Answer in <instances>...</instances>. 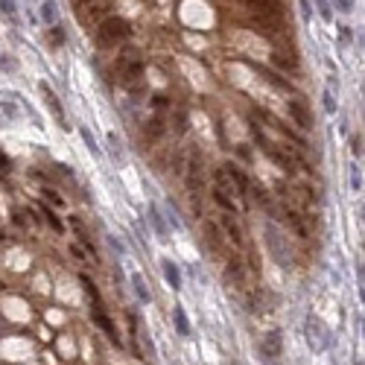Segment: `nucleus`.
<instances>
[{
    "mask_svg": "<svg viewBox=\"0 0 365 365\" xmlns=\"http://www.w3.org/2000/svg\"><path fill=\"white\" fill-rule=\"evenodd\" d=\"M0 111L9 117V120H15V117H18V102H15V97H0Z\"/></svg>",
    "mask_w": 365,
    "mask_h": 365,
    "instance_id": "aec40b11",
    "label": "nucleus"
},
{
    "mask_svg": "<svg viewBox=\"0 0 365 365\" xmlns=\"http://www.w3.org/2000/svg\"><path fill=\"white\" fill-rule=\"evenodd\" d=\"M70 251H73V257H76V260H79V263H82V260H85V251L79 249V246H70Z\"/></svg>",
    "mask_w": 365,
    "mask_h": 365,
    "instance_id": "e433bc0d",
    "label": "nucleus"
},
{
    "mask_svg": "<svg viewBox=\"0 0 365 365\" xmlns=\"http://www.w3.org/2000/svg\"><path fill=\"white\" fill-rule=\"evenodd\" d=\"M222 225H225V231H228V240H231L234 246H240L243 249V231H240V225H237V219L231 214L222 216Z\"/></svg>",
    "mask_w": 365,
    "mask_h": 365,
    "instance_id": "ddd939ff",
    "label": "nucleus"
},
{
    "mask_svg": "<svg viewBox=\"0 0 365 365\" xmlns=\"http://www.w3.org/2000/svg\"><path fill=\"white\" fill-rule=\"evenodd\" d=\"M132 35V24L126 21V18H105L100 24V35H97V44L100 47H111V44H117V41H126Z\"/></svg>",
    "mask_w": 365,
    "mask_h": 365,
    "instance_id": "f257e3e1",
    "label": "nucleus"
},
{
    "mask_svg": "<svg viewBox=\"0 0 365 365\" xmlns=\"http://www.w3.org/2000/svg\"><path fill=\"white\" fill-rule=\"evenodd\" d=\"M260 350H263L266 359H275V356H281V350H283V336H281V330H269V333H266Z\"/></svg>",
    "mask_w": 365,
    "mask_h": 365,
    "instance_id": "1a4fd4ad",
    "label": "nucleus"
},
{
    "mask_svg": "<svg viewBox=\"0 0 365 365\" xmlns=\"http://www.w3.org/2000/svg\"><path fill=\"white\" fill-rule=\"evenodd\" d=\"M50 41H53V44H65V33H62V27H53V30H50Z\"/></svg>",
    "mask_w": 365,
    "mask_h": 365,
    "instance_id": "7c9ffc66",
    "label": "nucleus"
},
{
    "mask_svg": "<svg viewBox=\"0 0 365 365\" xmlns=\"http://www.w3.org/2000/svg\"><path fill=\"white\" fill-rule=\"evenodd\" d=\"M41 214L47 216V225H50V228H53L56 234H62V231H65V222H62V219L56 216V211H53V208H47V205H41Z\"/></svg>",
    "mask_w": 365,
    "mask_h": 365,
    "instance_id": "a211bd4d",
    "label": "nucleus"
},
{
    "mask_svg": "<svg viewBox=\"0 0 365 365\" xmlns=\"http://www.w3.org/2000/svg\"><path fill=\"white\" fill-rule=\"evenodd\" d=\"M350 190L359 193L362 190V175H359V166H350Z\"/></svg>",
    "mask_w": 365,
    "mask_h": 365,
    "instance_id": "a878e982",
    "label": "nucleus"
},
{
    "mask_svg": "<svg viewBox=\"0 0 365 365\" xmlns=\"http://www.w3.org/2000/svg\"><path fill=\"white\" fill-rule=\"evenodd\" d=\"M222 172H225V175H228V181L234 184L237 199H246V193H249V178H246V172H243L237 164H225V166H222Z\"/></svg>",
    "mask_w": 365,
    "mask_h": 365,
    "instance_id": "0eeeda50",
    "label": "nucleus"
},
{
    "mask_svg": "<svg viewBox=\"0 0 365 365\" xmlns=\"http://www.w3.org/2000/svg\"><path fill=\"white\" fill-rule=\"evenodd\" d=\"M0 67H3V70H9V73H15V70H18V59H12V56H3V53H0Z\"/></svg>",
    "mask_w": 365,
    "mask_h": 365,
    "instance_id": "cd10ccee",
    "label": "nucleus"
},
{
    "mask_svg": "<svg viewBox=\"0 0 365 365\" xmlns=\"http://www.w3.org/2000/svg\"><path fill=\"white\" fill-rule=\"evenodd\" d=\"M172 321H175V330L181 333V336H190V321H187L184 307H175V310H172Z\"/></svg>",
    "mask_w": 365,
    "mask_h": 365,
    "instance_id": "f3484780",
    "label": "nucleus"
},
{
    "mask_svg": "<svg viewBox=\"0 0 365 365\" xmlns=\"http://www.w3.org/2000/svg\"><path fill=\"white\" fill-rule=\"evenodd\" d=\"M82 283H85V289H88V295L94 298V307L100 304V292H97V286H94V281L88 278V275H82Z\"/></svg>",
    "mask_w": 365,
    "mask_h": 365,
    "instance_id": "bb28decb",
    "label": "nucleus"
},
{
    "mask_svg": "<svg viewBox=\"0 0 365 365\" xmlns=\"http://www.w3.org/2000/svg\"><path fill=\"white\" fill-rule=\"evenodd\" d=\"M44 196H47V202H53V205H56V208H62V205H65V199H62V196H59V193H56V190H50V187H47V190H44Z\"/></svg>",
    "mask_w": 365,
    "mask_h": 365,
    "instance_id": "c756f323",
    "label": "nucleus"
},
{
    "mask_svg": "<svg viewBox=\"0 0 365 365\" xmlns=\"http://www.w3.org/2000/svg\"><path fill=\"white\" fill-rule=\"evenodd\" d=\"M0 166H3V169H6V166H9V158H6V155H3V152H0Z\"/></svg>",
    "mask_w": 365,
    "mask_h": 365,
    "instance_id": "58836bf2",
    "label": "nucleus"
},
{
    "mask_svg": "<svg viewBox=\"0 0 365 365\" xmlns=\"http://www.w3.org/2000/svg\"><path fill=\"white\" fill-rule=\"evenodd\" d=\"M350 149H353V155L359 158V155H362V137H353V140H350Z\"/></svg>",
    "mask_w": 365,
    "mask_h": 365,
    "instance_id": "2f4dec72",
    "label": "nucleus"
},
{
    "mask_svg": "<svg viewBox=\"0 0 365 365\" xmlns=\"http://www.w3.org/2000/svg\"><path fill=\"white\" fill-rule=\"evenodd\" d=\"M225 281L231 283V286H243V281H246V269H243V263L237 257H231L228 266H225Z\"/></svg>",
    "mask_w": 365,
    "mask_h": 365,
    "instance_id": "9b49d317",
    "label": "nucleus"
},
{
    "mask_svg": "<svg viewBox=\"0 0 365 365\" xmlns=\"http://www.w3.org/2000/svg\"><path fill=\"white\" fill-rule=\"evenodd\" d=\"M205 234H208V243H211V249H222V237H219V228H216V222H205Z\"/></svg>",
    "mask_w": 365,
    "mask_h": 365,
    "instance_id": "6ab92c4d",
    "label": "nucleus"
},
{
    "mask_svg": "<svg viewBox=\"0 0 365 365\" xmlns=\"http://www.w3.org/2000/svg\"><path fill=\"white\" fill-rule=\"evenodd\" d=\"M272 59H275V62H278L281 67H286V70H295V67H298V62H295V56H283V53H275Z\"/></svg>",
    "mask_w": 365,
    "mask_h": 365,
    "instance_id": "b1692460",
    "label": "nucleus"
},
{
    "mask_svg": "<svg viewBox=\"0 0 365 365\" xmlns=\"http://www.w3.org/2000/svg\"><path fill=\"white\" fill-rule=\"evenodd\" d=\"M164 132H166V126H164L161 117H152L149 123H143V137H146V140H158Z\"/></svg>",
    "mask_w": 365,
    "mask_h": 365,
    "instance_id": "2eb2a0df",
    "label": "nucleus"
},
{
    "mask_svg": "<svg viewBox=\"0 0 365 365\" xmlns=\"http://www.w3.org/2000/svg\"><path fill=\"white\" fill-rule=\"evenodd\" d=\"M286 216H289V225L295 228V234H298V237H307V225L301 222V216L295 214V211H286Z\"/></svg>",
    "mask_w": 365,
    "mask_h": 365,
    "instance_id": "4be33fe9",
    "label": "nucleus"
},
{
    "mask_svg": "<svg viewBox=\"0 0 365 365\" xmlns=\"http://www.w3.org/2000/svg\"><path fill=\"white\" fill-rule=\"evenodd\" d=\"M132 286H134V295H137V301L149 304L152 295H149V289H146V283H143V275H137V272H134V275H132Z\"/></svg>",
    "mask_w": 365,
    "mask_h": 365,
    "instance_id": "dca6fc26",
    "label": "nucleus"
},
{
    "mask_svg": "<svg viewBox=\"0 0 365 365\" xmlns=\"http://www.w3.org/2000/svg\"><path fill=\"white\" fill-rule=\"evenodd\" d=\"M149 222H152V228H155V234L161 237L166 243V237H169V231H166V225H164V216H161V211H158V205H149Z\"/></svg>",
    "mask_w": 365,
    "mask_h": 365,
    "instance_id": "4468645a",
    "label": "nucleus"
},
{
    "mask_svg": "<svg viewBox=\"0 0 365 365\" xmlns=\"http://www.w3.org/2000/svg\"><path fill=\"white\" fill-rule=\"evenodd\" d=\"M318 12H321V18H327V21H330V3H318Z\"/></svg>",
    "mask_w": 365,
    "mask_h": 365,
    "instance_id": "72a5a7b5",
    "label": "nucleus"
},
{
    "mask_svg": "<svg viewBox=\"0 0 365 365\" xmlns=\"http://www.w3.org/2000/svg\"><path fill=\"white\" fill-rule=\"evenodd\" d=\"M41 18H44V24L56 27V3H41Z\"/></svg>",
    "mask_w": 365,
    "mask_h": 365,
    "instance_id": "5701e85b",
    "label": "nucleus"
},
{
    "mask_svg": "<svg viewBox=\"0 0 365 365\" xmlns=\"http://www.w3.org/2000/svg\"><path fill=\"white\" fill-rule=\"evenodd\" d=\"M324 111H327V114H333V111H336V100H333V91H330V88L324 91Z\"/></svg>",
    "mask_w": 365,
    "mask_h": 365,
    "instance_id": "c85d7f7f",
    "label": "nucleus"
},
{
    "mask_svg": "<svg viewBox=\"0 0 365 365\" xmlns=\"http://www.w3.org/2000/svg\"><path fill=\"white\" fill-rule=\"evenodd\" d=\"M336 6H339V12H350V9H353L350 0H342V3H336Z\"/></svg>",
    "mask_w": 365,
    "mask_h": 365,
    "instance_id": "4c0bfd02",
    "label": "nucleus"
},
{
    "mask_svg": "<svg viewBox=\"0 0 365 365\" xmlns=\"http://www.w3.org/2000/svg\"><path fill=\"white\" fill-rule=\"evenodd\" d=\"M117 70L126 82H137L143 76V62H140V53L137 50H123V56L117 59Z\"/></svg>",
    "mask_w": 365,
    "mask_h": 365,
    "instance_id": "20e7f679",
    "label": "nucleus"
},
{
    "mask_svg": "<svg viewBox=\"0 0 365 365\" xmlns=\"http://www.w3.org/2000/svg\"><path fill=\"white\" fill-rule=\"evenodd\" d=\"M161 269H164V278H166V283L172 286V289H181V269L172 263L169 257H164L161 260Z\"/></svg>",
    "mask_w": 365,
    "mask_h": 365,
    "instance_id": "f8f14e48",
    "label": "nucleus"
},
{
    "mask_svg": "<svg viewBox=\"0 0 365 365\" xmlns=\"http://www.w3.org/2000/svg\"><path fill=\"white\" fill-rule=\"evenodd\" d=\"M79 134H82L85 146L91 149V155H100V146H97V140H94V134H91V129H85V126H79Z\"/></svg>",
    "mask_w": 365,
    "mask_h": 365,
    "instance_id": "412c9836",
    "label": "nucleus"
},
{
    "mask_svg": "<svg viewBox=\"0 0 365 365\" xmlns=\"http://www.w3.org/2000/svg\"><path fill=\"white\" fill-rule=\"evenodd\" d=\"M152 105H155V108H166V97H161V94L152 97Z\"/></svg>",
    "mask_w": 365,
    "mask_h": 365,
    "instance_id": "c9c22d12",
    "label": "nucleus"
},
{
    "mask_svg": "<svg viewBox=\"0 0 365 365\" xmlns=\"http://www.w3.org/2000/svg\"><path fill=\"white\" fill-rule=\"evenodd\" d=\"M91 318H94V324H97V327H100V330L105 333L108 339H111V345H117V348H120V333H117V324L111 321V315L105 313L100 304L91 310Z\"/></svg>",
    "mask_w": 365,
    "mask_h": 365,
    "instance_id": "423d86ee",
    "label": "nucleus"
},
{
    "mask_svg": "<svg viewBox=\"0 0 365 365\" xmlns=\"http://www.w3.org/2000/svg\"><path fill=\"white\" fill-rule=\"evenodd\" d=\"M202 158H199V152H193L190 155V164H187V187H190V193L196 196L202 190Z\"/></svg>",
    "mask_w": 365,
    "mask_h": 365,
    "instance_id": "6e6552de",
    "label": "nucleus"
},
{
    "mask_svg": "<svg viewBox=\"0 0 365 365\" xmlns=\"http://www.w3.org/2000/svg\"><path fill=\"white\" fill-rule=\"evenodd\" d=\"M286 108H289V117L295 120L298 129H304V132L313 129V111L307 108V102L304 100H286Z\"/></svg>",
    "mask_w": 365,
    "mask_h": 365,
    "instance_id": "39448f33",
    "label": "nucleus"
},
{
    "mask_svg": "<svg viewBox=\"0 0 365 365\" xmlns=\"http://www.w3.org/2000/svg\"><path fill=\"white\" fill-rule=\"evenodd\" d=\"M169 222H172V228H181V219H178V214H175L172 205H169Z\"/></svg>",
    "mask_w": 365,
    "mask_h": 365,
    "instance_id": "473e14b6",
    "label": "nucleus"
},
{
    "mask_svg": "<svg viewBox=\"0 0 365 365\" xmlns=\"http://www.w3.org/2000/svg\"><path fill=\"white\" fill-rule=\"evenodd\" d=\"M0 9H3V12H6V15H15L18 9H15V3H6V0H3V3H0Z\"/></svg>",
    "mask_w": 365,
    "mask_h": 365,
    "instance_id": "f704fd0d",
    "label": "nucleus"
},
{
    "mask_svg": "<svg viewBox=\"0 0 365 365\" xmlns=\"http://www.w3.org/2000/svg\"><path fill=\"white\" fill-rule=\"evenodd\" d=\"M307 342H310V348L315 350V353H321V350L330 348L333 336L330 330H327V324L321 321V318H315V315H310L307 318Z\"/></svg>",
    "mask_w": 365,
    "mask_h": 365,
    "instance_id": "7ed1b4c3",
    "label": "nucleus"
},
{
    "mask_svg": "<svg viewBox=\"0 0 365 365\" xmlns=\"http://www.w3.org/2000/svg\"><path fill=\"white\" fill-rule=\"evenodd\" d=\"M266 246H269V254L275 257V263H281L283 269L292 263V251H289V240L283 237V231L278 228V225H272V222H266Z\"/></svg>",
    "mask_w": 365,
    "mask_h": 365,
    "instance_id": "f03ea898",
    "label": "nucleus"
},
{
    "mask_svg": "<svg viewBox=\"0 0 365 365\" xmlns=\"http://www.w3.org/2000/svg\"><path fill=\"white\" fill-rule=\"evenodd\" d=\"M108 152H111L114 161H123V155H120V137L117 134H108Z\"/></svg>",
    "mask_w": 365,
    "mask_h": 365,
    "instance_id": "393cba45",
    "label": "nucleus"
},
{
    "mask_svg": "<svg viewBox=\"0 0 365 365\" xmlns=\"http://www.w3.org/2000/svg\"><path fill=\"white\" fill-rule=\"evenodd\" d=\"M41 94H44V100H47V105H50V111L56 114L59 126H62V129H67V120H65V111H62V102H59V97L53 94V88H50V85H41Z\"/></svg>",
    "mask_w": 365,
    "mask_h": 365,
    "instance_id": "9d476101",
    "label": "nucleus"
}]
</instances>
